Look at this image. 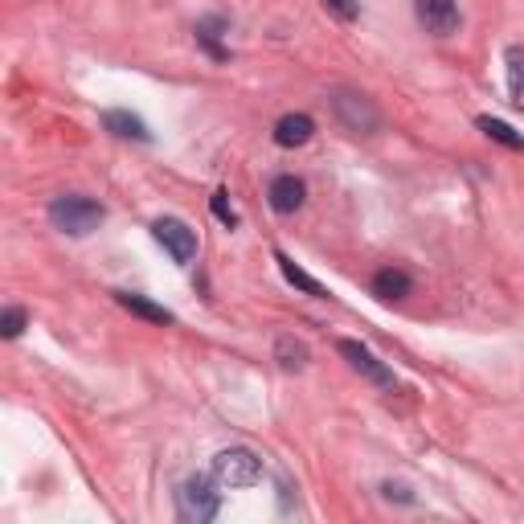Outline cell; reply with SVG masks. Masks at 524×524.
Segmentation results:
<instances>
[{"label": "cell", "instance_id": "obj_1", "mask_svg": "<svg viewBox=\"0 0 524 524\" xmlns=\"http://www.w3.org/2000/svg\"><path fill=\"white\" fill-rule=\"evenodd\" d=\"M103 217L107 209L95 201V197H82V193H62L50 201V222L54 230L70 234V238H86V234H95L103 226Z\"/></svg>", "mask_w": 524, "mask_h": 524}, {"label": "cell", "instance_id": "obj_2", "mask_svg": "<svg viewBox=\"0 0 524 524\" xmlns=\"http://www.w3.org/2000/svg\"><path fill=\"white\" fill-rule=\"evenodd\" d=\"M332 111L340 119V127H348L353 136H373L381 127V111L365 91H353V86H336L332 91Z\"/></svg>", "mask_w": 524, "mask_h": 524}, {"label": "cell", "instance_id": "obj_3", "mask_svg": "<svg viewBox=\"0 0 524 524\" xmlns=\"http://www.w3.org/2000/svg\"><path fill=\"white\" fill-rule=\"evenodd\" d=\"M209 475L217 479L222 488H254L262 479V459L246 447H230V451H217Z\"/></svg>", "mask_w": 524, "mask_h": 524}, {"label": "cell", "instance_id": "obj_4", "mask_svg": "<svg viewBox=\"0 0 524 524\" xmlns=\"http://www.w3.org/2000/svg\"><path fill=\"white\" fill-rule=\"evenodd\" d=\"M222 484H217L213 475H189L181 492H177V504H181V516L193 520V524H205L213 520L217 512H222V492H217Z\"/></svg>", "mask_w": 524, "mask_h": 524}, {"label": "cell", "instance_id": "obj_5", "mask_svg": "<svg viewBox=\"0 0 524 524\" xmlns=\"http://www.w3.org/2000/svg\"><path fill=\"white\" fill-rule=\"evenodd\" d=\"M152 238L172 254V262H181V267H189V262L197 258V234L181 222V217H156Z\"/></svg>", "mask_w": 524, "mask_h": 524}, {"label": "cell", "instance_id": "obj_6", "mask_svg": "<svg viewBox=\"0 0 524 524\" xmlns=\"http://www.w3.org/2000/svg\"><path fill=\"white\" fill-rule=\"evenodd\" d=\"M414 13L426 25V33H434V37H451L463 25L455 0H414Z\"/></svg>", "mask_w": 524, "mask_h": 524}, {"label": "cell", "instance_id": "obj_7", "mask_svg": "<svg viewBox=\"0 0 524 524\" xmlns=\"http://www.w3.org/2000/svg\"><path fill=\"white\" fill-rule=\"evenodd\" d=\"M336 348H340V357H344L348 365H353L361 377H369V381L381 385V389H393V369H389L385 361H377L365 344H357V340H340Z\"/></svg>", "mask_w": 524, "mask_h": 524}, {"label": "cell", "instance_id": "obj_8", "mask_svg": "<svg viewBox=\"0 0 524 524\" xmlns=\"http://www.w3.org/2000/svg\"><path fill=\"white\" fill-rule=\"evenodd\" d=\"M316 136V119L312 115H283L279 123H275V144L279 148H303V144H308Z\"/></svg>", "mask_w": 524, "mask_h": 524}, {"label": "cell", "instance_id": "obj_9", "mask_svg": "<svg viewBox=\"0 0 524 524\" xmlns=\"http://www.w3.org/2000/svg\"><path fill=\"white\" fill-rule=\"evenodd\" d=\"M267 197H271V209H275V213H295V209L303 205V197H308V185H303L299 177H291V172H283V177L271 181Z\"/></svg>", "mask_w": 524, "mask_h": 524}, {"label": "cell", "instance_id": "obj_10", "mask_svg": "<svg viewBox=\"0 0 524 524\" xmlns=\"http://www.w3.org/2000/svg\"><path fill=\"white\" fill-rule=\"evenodd\" d=\"M115 303H119L123 312L148 320V324H172V320H177L168 308H160V303H152L148 295H136V291H115Z\"/></svg>", "mask_w": 524, "mask_h": 524}, {"label": "cell", "instance_id": "obj_11", "mask_svg": "<svg viewBox=\"0 0 524 524\" xmlns=\"http://www.w3.org/2000/svg\"><path fill=\"white\" fill-rule=\"evenodd\" d=\"M103 127L111 131V136H119V140H140V144L152 140L148 123H144L140 115H131V111H107V115H103Z\"/></svg>", "mask_w": 524, "mask_h": 524}, {"label": "cell", "instance_id": "obj_12", "mask_svg": "<svg viewBox=\"0 0 524 524\" xmlns=\"http://www.w3.org/2000/svg\"><path fill=\"white\" fill-rule=\"evenodd\" d=\"M275 262H279V271H283V279L291 283V287H299L303 295H312V299H328V287L320 283V279H312L303 267H295L291 262V254H283V250H275Z\"/></svg>", "mask_w": 524, "mask_h": 524}, {"label": "cell", "instance_id": "obj_13", "mask_svg": "<svg viewBox=\"0 0 524 524\" xmlns=\"http://www.w3.org/2000/svg\"><path fill=\"white\" fill-rule=\"evenodd\" d=\"M410 291H414V279L406 271H398V267H381L373 275V295L377 299H406Z\"/></svg>", "mask_w": 524, "mask_h": 524}, {"label": "cell", "instance_id": "obj_14", "mask_svg": "<svg viewBox=\"0 0 524 524\" xmlns=\"http://www.w3.org/2000/svg\"><path fill=\"white\" fill-rule=\"evenodd\" d=\"M275 361L287 373H303V369H308V361H312V353H308V344H303L299 336H279L275 340Z\"/></svg>", "mask_w": 524, "mask_h": 524}, {"label": "cell", "instance_id": "obj_15", "mask_svg": "<svg viewBox=\"0 0 524 524\" xmlns=\"http://www.w3.org/2000/svg\"><path fill=\"white\" fill-rule=\"evenodd\" d=\"M504 66H508V95L524 111V46H508Z\"/></svg>", "mask_w": 524, "mask_h": 524}, {"label": "cell", "instance_id": "obj_16", "mask_svg": "<svg viewBox=\"0 0 524 524\" xmlns=\"http://www.w3.org/2000/svg\"><path fill=\"white\" fill-rule=\"evenodd\" d=\"M222 29H226L222 17H205V21H197V41L209 50V58H217V62H222V58L230 54V50L222 46Z\"/></svg>", "mask_w": 524, "mask_h": 524}, {"label": "cell", "instance_id": "obj_17", "mask_svg": "<svg viewBox=\"0 0 524 524\" xmlns=\"http://www.w3.org/2000/svg\"><path fill=\"white\" fill-rule=\"evenodd\" d=\"M479 123V131H484V136H492L496 144H504V148H512V152H524V136H516V131L504 123V119H492V115H479L475 119Z\"/></svg>", "mask_w": 524, "mask_h": 524}, {"label": "cell", "instance_id": "obj_18", "mask_svg": "<svg viewBox=\"0 0 524 524\" xmlns=\"http://www.w3.org/2000/svg\"><path fill=\"white\" fill-rule=\"evenodd\" d=\"M209 209H213V217H217V222H222V226H238V209L230 205V193L226 189H217L213 197H209Z\"/></svg>", "mask_w": 524, "mask_h": 524}, {"label": "cell", "instance_id": "obj_19", "mask_svg": "<svg viewBox=\"0 0 524 524\" xmlns=\"http://www.w3.org/2000/svg\"><path fill=\"white\" fill-rule=\"evenodd\" d=\"M25 324H29V312H25V308H5V316H0V336L17 340V336L25 332Z\"/></svg>", "mask_w": 524, "mask_h": 524}, {"label": "cell", "instance_id": "obj_20", "mask_svg": "<svg viewBox=\"0 0 524 524\" xmlns=\"http://www.w3.org/2000/svg\"><path fill=\"white\" fill-rule=\"evenodd\" d=\"M324 9L336 13L340 21H357V17H361V5H357V0H324Z\"/></svg>", "mask_w": 524, "mask_h": 524}, {"label": "cell", "instance_id": "obj_21", "mask_svg": "<svg viewBox=\"0 0 524 524\" xmlns=\"http://www.w3.org/2000/svg\"><path fill=\"white\" fill-rule=\"evenodd\" d=\"M381 492H385V500H402V504H414V496H410V488H406V484H385Z\"/></svg>", "mask_w": 524, "mask_h": 524}]
</instances>
